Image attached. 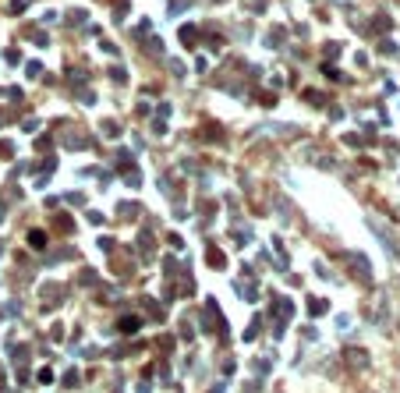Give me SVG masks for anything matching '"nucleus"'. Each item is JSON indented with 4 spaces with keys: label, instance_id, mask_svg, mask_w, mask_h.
Wrapping results in <instances>:
<instances>
[{
    "label": "nucleus",
    "instance_id": "nucleus-1",
    "mask_svg": "<svg viewBox=\"0 0 400 393\" xmlns=\"http://www.w3.org/2000/svg\"><path fill=\"white\" fill-rule=\"evenodd\" d=\"M344 361H347L351 369H365V365H368V354H365L361 347H344Z\"/></svg>",
    "mask_w": 400,
    "mask_h": 393
},
{
    "label": "nucleus",
    "instance_id": "nucleus-2",
    "mask_svg": "<svg viewBox=\"0 0 400 393\" xmlns=\"http://www.w3.org/2000/svg\"><path fill=\"white\" fill-rule=\"evenodd\" d=\"M351 269H354V273H358L365 284L372 280V273H368V266H365V259H361V255H351Z\"/></svg>",
    "mask_w": 400,
    "mask_h": 393
},
{
    "label": "nucleus",
    "instance_id": "nucleus-3",
    "mask_svg": "<svg viewBox=\"0 0 400 393\" xmlns=\"http://www.w3.org/2000/svg\"><path fill=\"white\" fill-rule=\"evenodd\" d=\"M138 329H142V319L138 315H124L121 319V333H138Z\"/></svg>",
    "mask_w": 400,
    "mask_h": 393
},
{
    "label": "nucleus",
    "instance_id": "nucleus-4",
    "mask_svg": "<svg viewBox=\"0 0 400 393\" xmlns=\"http://www.w3.org/2000/svg\"><path fill=\"white\" fill-rule=\"evenodd\" d=\"M43 291H46V294H43V308H53V301H57V291H61V287H53V284H50V287H43Z\"/></svg>",
    "mask_w": 400,
    "mask_h": 393
},
{
    "label": "nucleus",
    "instance_id": "nucleus-5",
    "mask_svg": "<svg viewBox=\"0 0 400 393\" xmlns=\"http://www.w3.org/2000/svg\"><path fill=\"white\" fill-rule=\"evenodd\" d=\"M28 244H32V248H43V244H46L43 231H32V234H28Z\"/></svg>",
    "mask_w": 400,
    "mask_h": 393
},
{
    "label": "nucleus",
    "instance_id": "nucleus-6",
    "mask_svg": "<svg viewBox=\"0 0 400 393\" xmlns=\"http://www.w3.org/2000/svg\"><path fill=\"white\" fill-rule=\"evenodd\" d=\"M326 308H329V305H326V301H316V298H312V301H308V312H312V315H322V312H326Z\"/></svg>",
    "mask_w": 400,
    "mask_h": 393
},
{
    "label": "nucleus",
    "instance_id": "nucleus-7",
    "mask_svg": "<svg viewBox=\"0 0 400 393\" xmlns=\"http://www.w3.org/2000/svg\"><path fill=\"white\" fill-rule=\"evenodd\" d=\"M251 369H255V372H259V376H266V372H269V361H266V358H262V361H259V358H255V361H251Z\"/></svg>",
    "mask_w": 400,
    "mask_h": 393
},
{
    "label": "nucleus",
    "instance_id": "nucleus-8",
    "mask_svg": "<svg viewBox=\"0 0 400 393\" xmlns=\"http://www.w3.org/2000/svg\"><path fill=\"white\" fill-rule=\"evenodd\" d=\"M64 386L75 390V386H78V372H64Z\"/></svg>",
    "mask_w": 400,
    "mask_h": 393
},
{
    "label": "nucleus",
    "instance_id": "nucleus-9",
    "mask_svg": "<svg viewBox=\"0 0 400 393\" xmlns=\"http://www.w3.org/2000/svg\"><path fill=\"white\" fill-rule=\"evenodd\" d=\"M36 379H39V383H50V379H53V372H50V369H39V376H36Z\"/></svg>",
    "mask_w": 400,
    "mask_h": 393
}]
</instances>
